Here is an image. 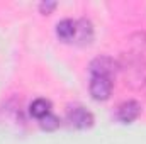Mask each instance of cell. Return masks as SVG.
Instances as JSON below:
<instances>
[{
    "label": "cell",
    "instance_id": "5",
    "mask_svg": "<svg viewBox=\"0 0 146 144\" xmlns=\"http://www.w3.org/2000/svg\"><path fill=\"white\" fill-rule=\"evenodd\" d=\"M94 41V26L88 19H78L76 20V34L73 44L76 46H88Z\"/></svg>",
    "mask_w": 146,
    "mask_h": 144
},
{
    "label": "cell",
    "instance_id": "7",
    "mask_svg": "<svg viewBox=\"0 0 146 144\" xmlns=\"http://www.w3.org/2000/svg\"><path fill=\"white\" fill-rule=\"evenodd\" d=\"M76 34V20L63 19L56 24V36L63 42H73Z\"/></svg>",
    "mask_w": 146,
    "mask_h": 144
},
{
    "label": "cell",
    "instance_id": "4",
    "mask_svg": "<svg viewBox=\"0 0 146 144\" xmlns=\"http://www.w3.org/2000/svg\"><path fill=\"white\" fill-rule=\"evenodd\" d=\"M139 114H141V104L139 102H136V100H126V102H122L117 107L115 117L122 124H131V122H134L139 117Z\"/></svg>",
    "mask_w": 146,
    "mask_h": 144
},
{
    "label": "cell",
    "instance_id": "6",
    "mask_svg": "<svg viewBox=\"0 0 146 144\" xmlns=\"http://www.w3.org/2000/svg\"><path fill=\"white\" fill-rule=\"evenodd\" d=\"M121 70H124L126 75L129 73L131 75V85L134 83V81H138V85H143L146 81V66H143V63H141V59L138 58V59H129L127 61V65H124V66H119Z\"/></svg>",
    "mask_w": 146,
    "mask_h": 144
},
{
    "label": "cell",
    "instance_id": "10",
    "mask_svg": "<svg viewBox=\"0 0 146 144\" xmlns=\"http://www.w3.org/2000/svg\"><path fill=\"white\" fill-rule=\"evenodd\" d=\"M56 7H58L56 2H41V3H39V12H41L42 15H49Z\"/></svg>",
    "mask_w": 146,
    "mask_h": 144
},
{
    "label": "cell",
    "instance_id": "3",
    "mask_svg": "<svg viewBox=\"0 0 146 144\" xmlns=\"http://www.w3.org/2000/svg\"><path fill=\"white\" fill-rule=\"evenodd\" d=\"M119 70V65L109 58V56H99L95 59H92L88 71L90 75H107V76H115V71Z\"/></svg>",
    "mask_w": 146,
    "mask_h": 144
},
{
    "label": "cell",
    "instance_id": "1",
    "mask_svg": "<svg viewBox=\"0 0 146 144\" xmlns=\"http://www.w3.org/2000/svg\"><path fill=\"white\" fill-rule=\"evenodd\" d=\"M114 88V78L107 75H90V83H88V90L94 100L97 102H106L110 98Z\"/></svg>",
    "mask_w": 146,
    "mask_h": 144
},
{
    "label": "cell",
    "instance_id": "9",
    "mask_svg": "<svg viewBox=\"0 0 146 144\" xmlns=\"http://www.w3.org/2000/svg\"><path fill=\"white\" fill-rule=\"evenodd\" d=\"M39 126H41V129H42V131L53 132V131H56V129L60 127V117H58V115H54V114L51 112L49 115H46V117H42V119L39 120Z\"/></svg>",
    "mask_w": 146,
    "mask_h": 144
},
{
    "label": "cell",
    "instance_id": "8",
    "mask_svg": "<svg viewBox=\"0 0 146 144\" xmlns=\"http://www.w3.org/2000/svg\"><path fill=\"white\" fill-rule=\"evenodd\" d=\"M53 110H51V102L49 100H46V98H36L31 105H29V114L37 119V120H41L42 117H46V115H49Z\"/></svg>",
    "mask_w": 146,
    "mask_h": 144
},
{
    "label": "cell",
    "instance_id": "2",
    "mask_svg": "<svg viewBox=\"0 0 146 144\" xmlns=\"http://www.w3.org/2000/svg\"><path fill=\"white\" fill-rule=\"evenodd\" d=\"M66 122H68L72 127H75V129L83 131V129H90V127L94 126L95 119H94V114H92L90 110H87L85 107H82V105H73V107H70L68 112H66Z\"/></svg>",
    "mask_w": 146,
    "mask_h": 144
}]
</instances>
